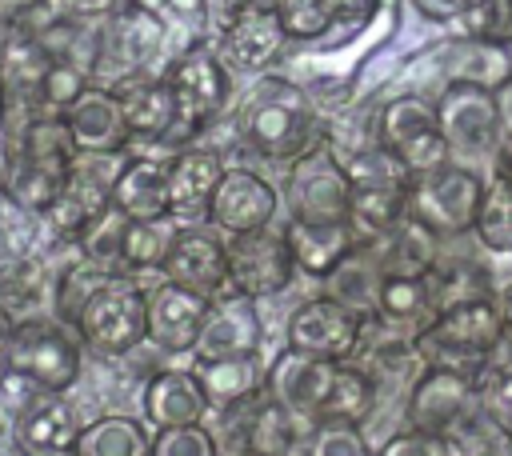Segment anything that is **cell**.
Listing matches in <instances>:
<instances>
[{
	"label": "cell",
	"instance_id": "c3c4849f",
	"mask_svg": "<svg viewBox=\"0 0 512 456\" xmlns=\"http://www.w3.org/2000/svg\"><path fill=\"white\" fill-rule=\"evenodd\" d=\"M376 456H460V444L452 436L440 432H424V428H404L396 436H388Z\"/></svg>",
	"mask_w": 512,
	"mask_h": 456
},
{
	"label": "cell",
	"instance_id": "7bdbcfd3",
	"mask_svg": "<svg viewBox=\"0 0 512 456\" xmlns=\"http://www.w3.org/2000/svg\"><path fill=\"white\" fill-rule=\"evenodd\" d=\"M476 400L480 412L488 416V424H496L504 436L512 432V360L488 364L476 380Z\"/></svg>",
	"mask_w": 512,
	"mask_h": 456
},
{
	"label": "cell",
	"instance_id": "b9f144b4",
	"mask_svg": "<svg viewBox=\"0 0 512 456\" xmlns=\"http://www.w3.org/2000/svg\"><path fill=\"white\" fill-rule=\"evenodd\" d=\"M88 72L92 68L84 60H76V56H52V68H48L40 92H36V104H44V112L60 116L88 88Z\"/></svg>",
	"mask_w": 512,
	"mask_h": 456
},
{
	"label": "cell",
	"instance_id": "5bb4252c",
	"mask_svg": "<svg viewBox=\"0 0 512 456\" xmlns=\"http://www.w3.org/2000/svg\"><path fill=\"white\" fill-rule=\"evenodd\" d=\"M476 400V376L452 364H428L408 392V428L452 436Z\"/></svg>",
	"mask_w": 512,
	"mask_h": 456
},
{
	"label": "cell",
	"instance_id": "d6a6232c",
	"mask_svg": "<svg viewBox=\"0 0 512 456\" xmlns=\"http://www.w3.org/2000/svg\"><path fill=\"white\" fill-rule=\"evenodd\" d=\"M52 300V276L40 256H4L0 252V304L24 320L40 316V308Z\"/></svg>",
	"mask_w": 512,
	"mask_h": 456
},
{
	"label": "cell",
	"instance_id": "8fae6325",
	"mask_svg": "<svg viewBox=\"0 0 512 456\" xmlns=\"http://www.w3.org/2000/svg\"><path fill=\"white\" fill-rule=\"evenodd\" d=\"M368 320L364 312H356L352 304L336 300V296H308L284 324V344L300 348L308 356L320 360H352L364 348L368 336Z\"/></svg>",
	"mask_w": 512,
	"mask_h": 456
},
{
	"label": "cell",
	"instance_id": "484cf974",
	"mask_svg": "<svg viewBox=\"0 0 512 456\" xmlns=\"http://www.w3.org/2000/svg\"><path fill=\"white\" fill-rule=\"evenodd\" d=\"M144 420L160 432V428H180V424H204L208 416V396L200 388L196 368H160L156 376H148L144 392Z\"/></svg>",
	"mask_w": 512,
	"mask_h": 456
},
{
	"label": "cell",
	"instance_id": "74e56055",
	"mask_svg": "<svg viewBox=\"0 0 512 456\" xmlns=\"http://www.w3.org/2000/svg\"><path fill=\"white\" fill-rule=\"evenodd\" d=\"M424 276H428L436 312L448 308V304H464V300H484V296H492V276H488L480 264H472V260H436Z\"/></svg>",
	"mask_w": 512,
	"mask_h": 456
},
{
	"label": "cell",
	"instance_id": "ffe728a7",
	"mask_svg": "<svg viewBox=\"0 0 512 456\" xmlns=\"http://www.w3.org/2000/svg\"><path fill=\"white\" fill-rule=\"evenodd\" d=\"M160 276L172 280V284H184L200 296H220L228 292V256H224V240L200 224H180L164 264H160Z\"/></svg>",
	"mask_w": 512,
	"mask_h": 456
},
{
	"label": "cell",
	"instance_id": "f35d334b",
	"mask_svg": "<svg viewBox=\"0 0 512 456\" xmlns=\"http://www.w3.org/2000/svg\"><path fill=\"white\" fill-rule=\"evenodd\" d=\"M108 276H112L108 268H96V264L84 260V256H76L72 264H64L60 276L52 280V316L72 328L76 316H80V308L88 304V296H92Z\"/></svg>",
	"mask_w": 512,
	"mask_h": 456
},
{
	"label": "cell",
	"instance_id": "4fadbf2b",
	"mask_svg": "<svg viewBox=\"0 0 512 456\" xmlns=\"http://www.w3.org/2000/svg\"><path fill=\"white\" fill-rule=\"evenodd\" d=\"M436 120L440 132L448 140V152L460 156H484L496 152V144L504 140V124H500V108L492 88L472 84V80H448L440 100H436Z\"/></svg>",
	"mask_w": 512,
	"mask_h": 456
},
{
	"label": "cell",
	"instance_id": "94428289",
	"mask_svg": "<svg viewBox=\"0 0 512 456\" xmlns=\"http://www.w3.org/2000/svg\"><path fill=\"white\" fill-rule=\"evenodd\" d=\"M240 456H260V452H240Z\"/></svg>",
	"mask_w": 512,
	"mask_h": 456
},
{
	"label": "cell",
	"instance_id": "cb8c5ba5",
	"mask_svg": "<svg viewBox=\"0 0 512 456\" xmlns=\"http://www.w3.org/2000/svg\"><path fill=\"white\" fill-rule=\"evenodd\" d=\"M80 428L84 424L64 392H40L28 408L12 416V440L24 456H72Z\"/></svg>",
	"mask_w": 512,
	"mask_h": 456
},
{
	"label": "cell",
	"instance_id": "d590c367",
	"mask_svg": "<svg viewBox=\"0 0 512 456\" xmlns=\"http://www.w3.org/2000/svg\"><path fill=\"white\" fill-rule=\"evenodd\" d=\"M180 232V220L164 216V220H128L124 228V248H120V272L136 276V272H160L172 240Z\"/></svg>",
	"mask_w": 512,
	"mask_h": 456
},
{
	"label": "cell",
	"instance_id": "ba28073f",
	"mask_svg": "<svg viewBox=\"0 0 512 456\" xmlns=\"http://www.w3.org/2000/svg\"><path fill=\"white\" fill-rule=\"evenodd\" d=\"M348 200H352V180L328 136L288 164V180H284L288 220L348 224Z\"/></svg>",
	"mask_w": 512,
	"mask_h": 456
},
{
	"label": "cell",
	"instance_id": "2e32d148",
	"mask_svg": "<svg viewBox=\"0 0 512 456\" xmlns=\"http://www.w3.org/2000/svg\"><path fill=\"white\" fill-rule=\"evenodd\" d=\"M260 300L240 296V292H220L208 304L200 340L192 348L196 360H228V356H260L264 344V320H260Z\"/></svg>",
	"mask_w": 512,
	"mask_h": 456
},
{
	"label": "cell",
	"instance_id": "5b68a950",
	"mask_svg": "<svg viewBox=\"0 0 512 456\" xmlns=\"http://www.w3.org/2000/svg\"><path fill=\"white\" fill-rule=\"evenodd\" d=\"M508 340L504 332V316L496 296L484 300H464V304H448L440 308L424 332L416 336L420 356H428V364H484L500 344Z\"/></svg>",
	"mask_w": 512,
	"mask_h": 456
},
{
	"label": "cell",
	"instance_id": "8992f818",
	"mask_svg": "<svg viewBox=\"0 0 512 456\" xmlns=\"http://www.w3.org/2000/svg\"><path fill=\"white\" fill-rule=\"evenodd\" d=\"M76 336L84 348L100 356H124L140 340H148V296L144 284H136L124 272H112L80 308Z\"/></svg>",
	"mask_w": 512,
	"mask_h": 456
},
{
	"label": "cell",
	"instance_id": "6125c7cd",
	"mask_svg": "<svg viewBox=\"0 0 512 456\" xmlns=\"http://www.w3.org/2000/svg\"><path fill=\"white\" fill-rule=\"evenodd\" d=\"M0 28H4V16H0Z\"/></svg>",
	"mask_w": 512,
	"mask_h": 456
},
{
	"label": "cell",
	"instance_id": "277c9868",
	"mask_svg": "<svg viewBox=\"0 0 512 456\" xmlns=\"http://www.w3.org/2000/svg\"><path fill=\"white\" fill-rule=\"evenodd\" d=\"M484 196V176L468 164L444 160L428 172H416L408 184V220H416L436 240L472 232Z\"/></svg>",
	"mask_w": 512,
	"mask_h": 456
},
{
	"label": "cell",
	"instance_id": "e0dca14e",
	"mask_svg": "<svg viewBox=\"0 0 512 456\" xmlns=\"http://www.w3.org/2000/svg\"><path fill=\"white\" fill-rule=\"evenodd\" d=\"M276 208H280V192L252 168H224L216 192H212V204H208V224L216 232H256V228H268L276 220Z\"/></svg>",
	"mask_w": 512,
	"mask_h": 456
},
{
	"label": "cell",
	"instance_id": "9c48e42d",
	"mask_svg": "<svg viewBox=\"0 0 512 456\" xmlns=\"http://www.w3.org/2000/svg\"><path fill=\"white\" fill-rule=\"evenodd\" d=\"M164 80L172 84V96H176V112H180V132H200L208 128L232 100V80H228V68L224 60L216 56L212 44L196 40V44H184L172 64L164 68Z\"/></svg>",
	"mask_w": 512,
	"mask_h": 456
},
{
	"label": "cell",
	"instance_id": "7a4b0ae2",
	"mask_svg": "<svg viewBox=\"0 0 512 456\" xmlns=\"http://www.w3.org/2000/svg\"><path fill=\"white\" fill-rule=\"evenodd\" d=\"M76 160H80V152L72 144L64 116H52V112L32 116L12 152V176H8L4 196L28 212H44L68 184Z\"/></svg>",
	"mask_w": 512,
	"mask_h": 456
},
{
	"label": "cell",
	"instance_id": "3957f363",
	"mask_svg": "<svg viewBox=\"0 0 512 456\" xmlns=\"http://www.w3.org/2000/svg\"><path fill=\"white\" fill-rule=\"evenodd\" d=\"M344 168H348V180H352L348 224H352L356 240H380L400 220H408V184H412V172L392 152H384L380 144L356 148L344 160Z\"/></svg>",
	"mask_w": 512,
	"mask_h": 456
},
{
	"label": "cell",
	"instance_id": "db71d44e",
	"mask_svg": "<svg viewBox=\"0 0 512 456\" xmlns=\"http://www.w3.org/2000/svg\"><path fill=\"white\" fill-rule=\"evenodd\" d=\"M8 176H12V148L0 144V196H4V188H8Z\"/></svg>",
	"mask_w": 512,
	"mask_h": 456
},
{
	"label": "cell",
	"instance_id": "836d02e7",
	"mask_svg": "<svg viewBox=\"0 0 512 456\" xmlns=\"http://www.w3.org/2000/svg\"><path fill=\"white\" fill-rule=\"evenodd\" d=\"M48 68H52L48 44L40 36H32V32L8 28V36L0 44V80H4V88L8 92L36 96L40 84H44V76H48Z\"/></svg>",
	"mask_w": 512,
	"mask_h": 456
},
{
	"label": "cell",
	"instance_id": "11a10c76",
	"mask_svg": "<svg viewBox=\"0 0 512 456\" xmlns=\"http://www.w3.org/2000/svg\"><path fill=\"white\" fill-rule=\"evenodd\" d=\"M496 304H500V316H504V332L512 336V284L500 292V300H496Z\"/></svg>",
	"mask_w": 512,
	"mask_h": 456
},
{
	"label": "cell",
	"instance_id": "f907efd6",
	"mask_svg": "<svg viewBox=\"0 0 512 456\" xmlns=\"http://www.w3.org/2000/svg\"><path fill=\"white\" fill-rule=\"evenodd\" d=\"M64 4H68V12L80 16V20H104V16H112L124 0H64Z\"/></svg>",
	"mask_w": 512,
	"mask_h": 456
},
{
	"label": "cell",
	"instance_id": "4dcf8cb0",
	"mask_svg": "<svg viewBox=\"0 0 512 456\" xmlns=\"http://www.w3.org/2000/svg\"><path fill=\"white\" fill-rule=\"evenodd\" d=\"M432 316H436V304H432V288H428L424 272H388L380 280V288H376V320L380 324L420 336Z\"/></svg>",
	"mask_w": 512,
	"mask_h": 456
},
{
	"label": "cell",
	"instance_id": "91938a15",
	"mask_svg": "<svg viewBox=\"0 0 512 456\" xmlns=\"http://www.w3.org/2000/svg\"><path fill=\"white\" fill-rule=\"evenodd\" d=\"M508 456H512V432H508Z\"/></svg>",
	"mask_w": 512,
	"mask_h": 456
},
{
	"label": "cell",
	"instance_id": "7c38bea8",
	"mask_svg": "<svg viewBox=\"0 0 512 456\" xmlns=\"http://www.w3.org/2000/svg\"><path fill=\"white\" fill-rule=\"evenodd\" d=\"M224 256H228V288L252 300L280 296L296 276V260L284 240V228H272V224L228 236Z\"/></svg>",
	"mask_w": 512,
	"mask_h": 456
},
{
	"label": "cell",
	"instance_id": "9a60e30c",
	"mask_svg": "<svg viewBox=\"0 0 512 456\" xmlns=\"http://www.w3.org/2000/svg\"><path fill=\"white\" fill-rule=\"evenodd\" d=\"M288 36L276 20L272 8H252V4H236L216 32V56L224 60L228 72H264L280 52H284Z\"/></svg>",
	"mask_w": 512,
	"mask_h": 456
},
{
	"label": "cell",
	"instance_id": "9f6ffc18",
	"mask_svg": "<svg viewBox=\"0 0 512 456\" xmlns=\"http://www.w3.org/2000/svg\"><path fill=\"white\" fill-rule=\"evenodd\" d=\"M440 4H444V8H448V12H452V20H460V16H464V12H468V8H476V4H480V0H440Z\"/></svg>",
	"mask_w": 512,
	"mask_h": 456
},
{
	"label": "cell",
	"instance_id": "7402d4cb",
	"mask_svg": "<svg viewBox=\"0 0 512 456\" xmlns=\"http://www.w3.org/2000/svg\"><path fill=\"white\" fill-rule=\"evenodd\" d=\"M336 364L340 360H320V356H308L300 348H280L276 360L264 364V396L304 412L316 420L328 388H332V376H336Z\"/></svg>",
	"mask_w": 512,
	"mask_h": 456
},
{
	"label": "cell",
	"instance_id": "f546056e",
	"mask_svg": "<svg viewBox=\"0 0 512 456\" xmlns=\"http://www.w3.org/2000/svg\"><path fill=\"white\" fill-rule=\"evenodd\" d=\"M312 416L272 400V396H260L252 400V412H248V424H244V452H260V456H288L292 448L304 444V436L312 432Z\"/></svg>",
	"mask_w": 512,
	"mask_h": 456
},
{
	"label": "cell",
	"instance_id": "ac0fdd59",
	"mask_svg": "<svg viewBox=\"0 0 512 456\" xmlns=\"http://www.w3.org/2000/svg\"><path fill=\"white\" fill-rule=\"evenodd\" d=\"M104 32H100V52H96V64L112 60L120 76H132V72H148V64L164 52L168 44V28L140 4H120L112 16H104Z\"/></svg>",
	"mask_w": 512,
	"mask_h": 456
},
{
	"label": "cell",
	"instance_id": "8d00e7d4",
	"mask_svg": "<svg viewBox=\"0 0 512 456\" xmlns=\"http://www.w3.org/2000/svg\"><path fill=\"white\" fill-rule=\"evenodd\" d=\"M472 232L492 256H512V176L496 172L492 180H484V196H480Z\"/></svg>",
	"mask_w": 512,
	"mask_h": 456
},
{
	"label": "cell",
	"instance_id": "d6986e66",
	"mask_svg": "<svg viewBox=\"0 0 512 456\" xmlns=\"http://www.w3.org/2000/svg\"><path fill=\"white\" fill-rule=\"evenodd\" d=\"M60 116H64L80 156H120L132 140L124 108H120L116 92L104 84H88Z\"/></svg>",
	"mask_w": 512,
	"mask_h": 456
},
{
	"label": "cell",
	"instance_id": "4316f807",
	"mask_svg": "<svg viewBox=\"0 0 512 456\" xmlns=\"http://www.w3.org/2000/svg\"><path fill=\"white\" fill-rule=\"evenodd\" d=\"M108 204L128 220H164L172 216L168 200V160L156 156H124L112 180Z\"/></svg>",
	"mask_w": 512,
	"mask_h": 456
},
{
	"label": "cell",
	"instance_id": "bcb514c9",
	"mask_svg": "<svg viewBox=\"0 0 512 456\" xmlns=\"http://www.w3.org/2000/svg\"><path fill=\"white\" fill-rule=\"evenodd\" d=\"M132 4L148 8L168 28V36L172 32H184L188 44H196L200 32H204V24H208V0H132Z\"/></svg>",
	"mask_w": 512,
	"mask_h": 456
},
{
	"label": "cell",
	"instance_id": "44dd1931",
	"mask_svg": "<svg viewBox=\"0 0 512 456\" xmlns=\"http://www.w3.org/2000/svg\"><path fill=\"white\" fill-rule=\"evenodd\" d=\"M144 296H148V340L160 352H192L212 300L164 276L152 288H144Z\"/></svg>",
	"mask_w": 512,
	"mask_h": 456
},
{
	"label": "cell",
	"instance_id": "f6af8a7d",
	"mask_svg": "<svg viewBox=\"0 0 512 456\" xmlns=\"http://www.w3.org/2000/svg\"><path fill=\"white\" fill-rule=\"evenodd\" d=\"M460 20H464V32H468L472 40L500 44V48L512 44V0H480V4L468 8Z\"/></svg>",
	"mask_w": 512,
	"mask_h": 456
},
{
	"label": "cell",
	"instance_id": "681fc988",
	"mask_svg": "<svg viewBox=\"0 0 512 456\" xmlns=\"http://www.w3.org/2000/svg\"><path fill=\"white\" fill-rule=\"evenodd\" d=\"M332 8H336V24H344V28H364L372 16H376V8H380V0H332Z\"/></svg>",
	"mask_w": 512,
	"mask_h": 456
},
{
	"label": "cell",
	"instance_id": "83f0119b",
	"mask_svg": "<svg viewBox=\"0 0 512 456\" xmlns=\"http://www.w3.org/2000/svg\"><path fill=\"white\" fill-rule=\"evenodd\" d=\"M200 388L208 396V408L236 412L264 396V364L260 356H228V360H196Z\"/></svg>",
	"mask_w": 512,
	"mask_h": 456
},
{
	"label": "cell",
	"instance_id": "f1b7e54d",
	"mask_svg": "<svg viewBox=\"0 0 512 456\" xmlns=\"http://www.w3.org/2000/svg\"><path fill=\"white\" fill-rule=\"evenodd\" d=\"M284 240L292 248L296 272L316 276V280H328L336 272V264L356 248L352 224H300V220H288L284 224Z\"/></svg>",
	"mask_w": 512,
	"mask_h": 456
},
{
	"label": "cell",
	"instance_id": "f5cc1de1",
	"mask_svg": "<svg viewBox=\"0 0 512 456\" xmlns=\"http://www.w3.org/2000/svg\"><path fill=\"white\" fill-rule=\"evenodd\" d=\"M12 332H16V316L0 304V360H4V352H8V340H12Z\"/></svg>",
	"mask_w": 512,
	"mask_h": 456
},
{
	"label": "cell",
	"instance_id": "1f68e13d",
	"mask_svg": "<svg viewBox=\"0 0 512 456\" xmlns=\"http://www.w3.org/2000/svg\"><path fill=\"white\" fill-rule=\"evenodd\" d=\"M148 452H152V424L124 412L88 420L72 444V456H148Z\"/></svg>",
	"mask_w": 512,
	"mask_h": 456
},
{
	"label": "cell",
	"instance_id": "30bf717a",
	"mask_svg": "<svg viewBox=\"0 0 512 456\" xmlns=\"http://www.w3.org/2000/svg\"><path fill=\"white\" fill-rule=\"evenodd\" d=\"M376 144L384 152H392L412 176L452 160L448 140L440 132V120H436V104H428L424 96H412V92L408 96H392L380 108V116H376Z\"/></svg>",
	"mask_w": 512,
	"mask_h": 456
},
{
	"label": "cell",
	"instance_id": "d4e9b609",
	"mask_svg": "<svg viewBox=\"0 0 512 456\" xmlns=\"http://www.w3.org/2000/svg\"><path fill=\"white\" fill-rule=\"evenodd\" d=\"M224 156L216 148H180L168 160V200H172V220L180 224H196L208 220V204L212 192L224 176Z\"/></svg>",
	"mask_w": 512,
	"mask_h": 456
},
{
	"label": "cell",
	"instance_id": "603a6c76",
	"mask_svg": "<svg viewBox=\"0 0 512 456\" xmlns=\"http://www.w3.org/2000/svg\"><path fill=\"white\" fill-rule=\"evenodd\" d=\"M120 108H124V120H128V132L132 140H172L180 132V112H176V96H172V84L164 80V72H132V76H120L112 84Z\"/></svg>",
	"mask_w": 512,
	"mask_h": 456
},
{
	"label": "cell",
	"instance_id": "6da1fadb",
	"mask_svg": "<svg viewBox=\"0 0 512 456\" xmlns=\"http://www.w3.org/2000/svg\"><path fill=\"white\" fill-rule=\"evenodd\" d=\"M236 132L256 156L280 164H292L324 140L316 100L284 76H256L236 108Z\"/></svg>",
	"mask_w": 512,
	"mask_h": 456
},
{
	"label": "cell",
	"instance_id": "52a82bcc",
	"mask_svg": "<svg viewBox=\"0 0 512 456\" xmlns=\"http://www.w3.org/2000/svg\"><path fill=\"white\" fill-rule=\"evenodd\" d=\"M0 364L48 392H68L80 380V336L56 316H24L16 320Z\"/></svg>",
	"mask_w": 512,
	"mask_h": 456
},
{
	"label": "cell",
	"instance_id": "816d5d0a",
	"mask_svg": "<svg viewBox=\"0 0 512 456\" xmlns=\"http://www.w3.org/2000/svg\"><path fill=\"white\" fill-rule=\"evenodd\" d=\"M496 96V108H500V124H504V136H512V72L492 88Z\"/></svg>",
	"mask_w": 512,
	"mask_h": 456
},
{
	"label": "cell",
	"instance_id": "60d3db41",
	"mask_svg": "<svg viewBox=\"0 0 512 456\" xmlns=\"http://www.w3.org/2000/svg\"><path fill=\"white\" fill-rule=\"evenodd\" d=\"M288 40H320L336 28L332 0H272L268 4Z\"/></svg>",
	"mask_w": 512,
	"mask_h": 456
},
{
	"label": "cell",
	"instance_id": "ee69618b",
	"mask_svg": "<svg viewBox=\"0 0 512 456\" xmlns=\"http://www.w3.org/2000/svg\"><path fill=\"white\" fill-rule=\"evenodd\" d=\"M300 448L304 456H372L360 424L348 420H316Z\"/></svg>",
	"mask_w": 512,
	"mask_h": 456
},
{
	"label": "cell",
	"instance_id": "6f0895ef",
	"mask_svg": "<svg viewBox=\"0 0 512 456\" xmlns=\"http://www.w3.org/2000/svg\"><path fill=\"white\" fill-rule=\"evenodd\" d=\"M4 116H8V88H4V80H0V128H4Z\"/></svg>",
	"mask_w": 512,
	"mask_h": 456
},
{
	"label": "cell",
	"instance_id": "680465c9",
	"mask_svg": "<svg viewBox=\"0 0 512 456\" xmlns=\"http://www.w3.org/2000/svg\"><path fill=\"white\" fill-rule=\"evenodd\" d=\"M236 4H252V8H268L272 0H236Z\"/></svg>",
	"mask_w": 512,
	"mask_h": 456
},
{
	"label": "cell",
	"instance_id": "7dc6e473",
	"mask_svg": "<svg viewBox=\"0 0 512 456\" xmlns=\"http://www.w3.org/2000/svg\"><path fill=\"white\" fill-rule=\"evenodd\" d=\"M148 456H216V436L204 424H180L152 432Z\"/></svg>",
	"mask_w": 512,
	"mask_h": 456
},
{
	"label": "cell",
	"instance_id": "ab89813d",
	"mask_svg": "<svg viewBox=\"0 0 512 456\" xmlns=\"http://www.w3.org/2000/svg\"><path fill=\"white\" fill-rule=\"evenodd\" d=\"M124 228H128V216L116 212L112 204L84 228V236L76 240V252L84 260H92L96 268H108V272H120V248H124Z\"/></svg>",
	"mask_w": 512,
	"mask_h": 456
},
{
	"label": "cell",
	"instance_id": "e575fe53",
	"mask_svg": "<svg viewBox=\"0 0 512 456\" xmlns=\"http://www.w3.org/2000/svg\"><path fill=\"white\" fill-rule=\"evenodd\" d=\"M372 408H376V384H372V376L360 364L340 360L336 364V376H332V388H328L316 420H348V424H360V420L372 416Z\"/></svg>",
	"mask_w": 512,
	"mask_h": 456
}]
</instances>
